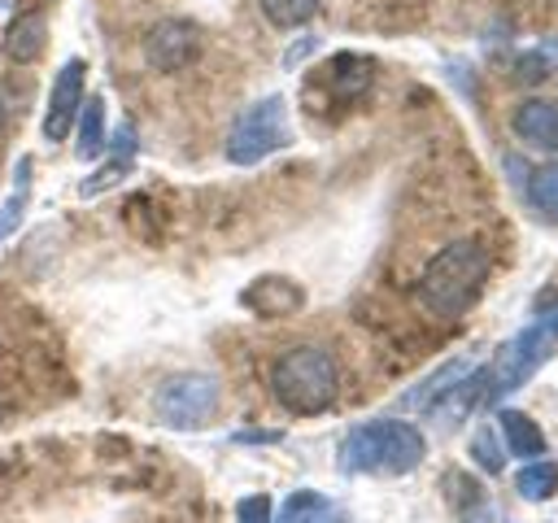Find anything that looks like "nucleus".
<instances>
[{
	"label": "nucleus",
	"instance_id": "obj_1",
	"mask_svg": "<svg viewBox=\"0 0 558 523\" xmlns=\"http://www.w3.org/2000/svg\"><path fill=\"white\" fill-rule=\"evenodd\" d=\"M484 279H488V248L475 240H458L427 262L418 279V301L436 318H458L475 305V296L484 292Z\"/></svg>",
	"mask_w": 558,
	"mask_h": 523
},
{
	"label": "nucleus",
	"instance_id": "obj_2",
	"mask_svg": "<svg viewBox=\"0 0 558 523\" xmlns=\"http://www.w3.org/2000/svg\"><path fill=\"white\" fill-rule=\"evenodd\" d=\"M427 453V440L414 423H401V418H375V423H362L344 436L340 445V466L349 475L357 471H384V475H405L423 462Z\"/></svg>",
	"mask_w": 558,
	"mask_h": 523
},
{
	"label": "nucleus",
	"instance_id": "obj_3",
	"mask_svg": "<svg viewBox=\"0 0 558 523\" xmlns=\"http://www.w3.org/2000/svg\"><path fill=\"white\" fill-rule=\"evenodd\" d=\"M270 388H275V401L288 414H323L340 392V366L327 349L296 344L275 362Z\"/></svg>",
	"mask_w": 558,
	"mask_h": 523
},
{
	"label": "nucleus",
	"instance_id": "obj_4",
	"mask_svg": "<svg viewBox=\"0 0 558 523\" xmlns=\"http://www.w3.org/2000/svg\"><path fill=\"white\" fill-rule=\"evenodd\" d=\"M554 344H558V309L541 314L527 331H519L510 344H501V353L493 357V370H488V388H484V397L493 401V397L514 392L523 379H532V375H536V366L549 357V349H554Z\"/></svg>",
	"mask_w": 558,
	"mask_h": 523
},
{
	"label": "nucleus",
	"instance_id": "obj_5",
	"mask_svg": "<svg viewBox=\"0 0 558 523\" xmlns=\"http://www.w3.org/2000/svg\"><path fill=\"white\" fill-rule=\"evenodd\" d=\"M292 139V126H288V100L283 96H266L257 105H248L231 135H227V157L235 166H257L262 157L279 153L283 144Z\"/></svg>",
	"mask_w": 558,
	"mask_h": 523
},
{
	"label": "nucleus",
	"instance_id": "obj_6",
	"mask_svg": "<svg viewBox=\"0 0 558 523\" xmlns=\"http://www.w3.org/2000/svg\"><path fill=\"white\" fill-rule=\"evenodd\" d=\"M214 410H218V384L209 375H174L157 392V418L179 431L205 427L214 418Z\"/></svg>",
	"mask_w": 558,
	"mask_h": 523
},
{
	"label": "nucleus",
	"instance_id": "obj_7",
	"mask_svg": "<svg viewBox=\"0 0 558 523\" xmlns=\"http://www.w3.org/2000/svg\"><path fill=\"white\" fill-rule=\"evenodd\" d=\"M83 83H87V65L78 57H70L57 70L48 105H44V139H65L70 135V126L78 122V109H83Z\"/></svg>",
	"mask_w": 558,
	"mask_h": 523
},
{
	"label": "nucleus",
	"instance_id": "obj_8",
	"mask_svg": "<svg viewBox=\"0 0 558 523\" xmlns=\"http://www.w3.org/2000/svg\"><path fill=\"white\" fill-rule=\"evenodd\" d=\"M196 52H201V31L183 17L157 22L144 39V57H148L153 70H183V65L196 61Z\"/></svg>",
	"mask_w": 558,
	"mask_h": 523
},
{
	"label": "nucleus",
	"instance_id": "obj_9",
	"mask_svg": "<svg viewBox=\"0 0 558 523\" xmlns=\"http://www.w3.org/2000/svg\"><path fill=\"white\" fill-rule=\"evenodd\" d=\"M244 305L262 318H283V314H296L305 305V292L283 275H262L257 283L244 288Z\"/></svg>",
	"mask_w": 558,
	"mask_h": 523
},
{
	"label": "nucleus",
	"instance_id": "obj_10",
	"mask_svg": "<svg viewBox=\"0 0 558 523\" xmlns=\"http://www.w3.org/2000/svg\"><path fill=\"white\" fill-rule=\"evenodd\" d=\"M514 131L519 139H527L532 148L554 153L558 148V105L554 100H523L514 109Z\"/></svg>",
	"mask_w": 558,
	"mask_h": 523
},
{
	"label": "nucleus",
	"instance_id": "obj_11",
	"mask_svg": "<svg viewBox=\"0 0 558 523\" xmlns=\"http://www.w3.org/2000/svg\"><path fill=\"white\" fill-rule=\"evenodd\" d=\"M44 35H48V26H44L39 13H17V17L9 22V31H4V52H9V61L31 65V61L44 52Z\"/></svg>",
	"mask_w": 558,
	"mask_h": 523
},
{
	"label": "nucleus",
	"instance_id": "obj_12",
	"mask_svg": "<svg viewBox=\"0 0 558 523\" xmlns=\"http://www.w3.org/2000/svg\"><path fill=\"white\" fill-rule=\"evenodd\" d=\"M327 87L336 100H357L371 87V61L366 57H336L327 65Z\"/></svg>",
	"mask_w": 558,
	"mask_h": 523
},
{
	"label": "nucleus",
	"instance_id": "obj_13",
	"mask_svg": "<svg viewBox=\"0 0 558 523\" xmlns=\"http://www.w3.org/2000/svg\"><path fill=\"white\" fill-rule=\"evenodd\" d=\"M497 418H501V431H506L510 453H519V458H527V462L545 453V436H541V427H536L523 410H501Z\"/></svg>",
	"mask_w": 558,
	"mask_h": 523
},
{
	"label": "nucleus",
	"instance_id": "obj_14",
	"mask_svg": "<svg viewBox=\"0 0 558 523\" xmlns=\"http://www.w3.org/2000/svg\"><path fill=\"white\" fill-rule=\"evenodd\" d=\"M279 523H344V519L331 510V501H327V497H318V492L301 488V492H292V497L283 501Z\"/></svg>",
	"mask_w": 558,
	"mask_h": 523
},
{
	"label": "nucleus",
	"instance_id": "obj_15",
	"mask_svg": "<svg viewBox=\"0 0 558 523\" xmlns=\"http://www.w3.org/2000/svg\"><path fill=\"white\" fill-rule=\"evenodd\" d=\"M78 139H74V153L78 157H96L100 144H105V100L100 96H87L83 109H78Z\"/></svg>",
	"mask_w": 558,
	"mask_h": 523
},
{
	"label": "nucleus",
	"instance_id": "obj_16",
	"mask_svg": "<svg viewBox=\"0 0 558 523\" xmlns=\"http://www.w3.org/2000/svg\"><path fill=\"white\" fill-rule=\"evenodd\" d=\"M26 200H31V157H22V161H17V170H13V196L0 205V244L22 227Z\"/></svg>",
	"mask_w": 558,
	"mask_h": 523
},
{
	"label": "nucleus",
	"instance_id": "obj_17",
	"mask_svg": "<svg viewBox=\"0 0 558 523\" xmlns=\"http://www.w3.org/2000/svg\"><path fill=\"white\" fill-rule=\"evenodd\" d=\"M131 157H135V139H131V126H118V157H109V161L96 170V179H87V183H83V192L92 196V192H100V187L118 183V179L131 170Z\"/></svg>",
	"mask_w": 558,
	"mask_h": 523
},
{
	"label": "nucleus",
	"instance_id": "obj_18",
	"mask_svg": "<svg viewBox=\"0 0 558 523\" xmlns=\"http://www.w3.org/2000/svg\"><path fill=\"white\" fill-rule=\"evenodd\" d=\"M514 488H519V497H527V501H545V497H554V488H558V466L532 458V462L519 471Z\"/></svg>",
	"mask_w": 558,
	"mask_h": 523
},
{
	"label": "nucleus",
	"instance_id": "obj_19",
	"mask_svg": "<svg viewBox=\"0 0 558 523\" xmlns=\"http://www.w3.org/2000/svg\"><path fill=\"white\" fill-rule=\"evenodd\" d=\"M257 4H262V13H266L270 26L292 31V26H305V22L318 13L323 0H257Z\"/></svg>",
	"mask_w": 558,
	"mask_h": 523
},
{
	"label": "nucleus",
	"instance_id": "obj_20",
	"mask_svg": "<svg viewBox=\"0 0 558 523\" xmlns=\"http://www.w3.org/2000/svg\"><path fill=\"white\" fill-rule=\"evenodd\" d=\"M466 370H471L466 362H449V366H440V370H436L418 392H410V397H405V405H423V410H432V405L440 401V392H449L453 384H462V379H466Z\"/></svg>",
	"mask_w": 558,
	"mask_h": 523
},
{
	"label": "nucleus",
	"instance_id": "obj_21",
	"mask_svg": "<svg viewBox=\"0 0 558 523\" xmlns=\"http://www.w3.org/2000/svg\"><path fill=\"white\" fill-rule=\"evenodd\" d=\"M527 196L545 218H558V161H545L532 179H527Z\"/></svg>",
	"mask_w": 558,
	"mask_h": 523
},
{
	"label": "nucleus",
	"instance_id": "obj_22",
	"mask_svg": "<svg viewBox=\"0 0 558 523\" xmlns=\"http://www.w3.org/2000/svg\"><path fill=\"white\" fill-rule=\"evenodd\" d=\"M471 453H475V462H480L488 475H497V471H501V462H506V453L497 449V436H493V427H480V431L471 436Z\"/></svg>",
	"mask_w": 558,
	"mask_h": 523
},
{
	"label": "nucleus",
	"instance_id": "obj_23",
	"mask_svg": "<svg viewBox=\"0 0 558 523\" xmlns=\"http://www.w3.org/2000/svg\"><path fill=\"white\" fill-rule=\"evenodd\" d=\"M235 519L240 523H270V497H244L240 506H235Z\"/></svg>",
	"mask_w": 558,
	"mask_h": 523
}]
</instances>
